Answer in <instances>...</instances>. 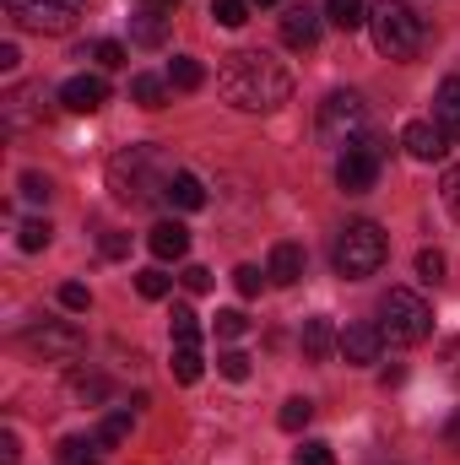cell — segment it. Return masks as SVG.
<instances>
[{
    "instance_id": "obj_1",
    "label": "cell",
    "mask_w": 460,
    "mask_h": 465,
    "mask_svg": "<svg viewBox=\"0 0 460 465\" xmlns=\"http://www.w3.org/2000/svg\"><path fill=\"white\" fill-rule=\"evenodd\" d=\"M217 93L244 114H271L293 98V71L265 49H238L217 71Z\"/></svg>"
},
{
    "instance_id": "obj_2",
    "label": "cell",
    "mask_w": 460,
    "mask_h": 465,
    "mask_svg": "<svg viewBox=\"0 0 460 465\" xmlns=\"http://www.w3.org/2000/svg\"><path fill=\"white\" fill-rule=\"evenodd\" d=\"M168 179L174 173H168V163H163L157 146H125L109 163V190H115L119 201H130V206H146V201L168 195Z\"/></svg>"
},
{
    "instance_id": "obj_3",
    "label": "cell",
    "mask_w": 460,
    "mask_h": 465,
    "mask_svg": "<svg viewBox=\"0 0 460 465\" xmlns=\"http://www.w3.org/2000/svg\"><path fill=\"white\" fill-rule=\"evenodd\" d=\"M368 27H374V49L385 60H412L423 49V38H428V22L406 0H379L368 11Z\"/></svg>"
},
{
    "instance_id": "obj_4",
    "label": "cell",
    "mask_w": 460,
    "mask_h": 465,
    "mask_svg": "<svg viewBox=\"0 0 460 465\" xmlns=\"http://www.w3.org/2000/svg\"><path fill=\"white\" fill-rule=\"evenodd\" d=\"M385 254H390V243H385V232L374 228V223H346V228L336 232L331 265H336L342 282H363V276H374V271L385 265Z\"/></svg>"
},
{
    "instance_id": "obj_5",
    "label": "cell",
    "mask_w": 460,
    "mask_h": 465,
    "mask_svg": "<svg viewBox=\"0 0 460 465\" xmlns=\"http://www.w3.org/2000/svg\"><path fill=\"white\" fill-rule=\"evenodd\" d=\"M428 331H434V309H428L417 292L390 287L385 303H379V336H385L390 347H417V341H428Z\"/></svg>"
},
{
    "instance_id": "obj_6",
    "label": "cell",
    "mask_w": 460,
    "mask_h": 465,
    "mask_svg": "<svg viewBox=\"0 0 460 465\" xmlns=\"http://www.w3.org/2000/svg\"><path fill=\"white\" fill-rule=\"evenodd\" d=\"M368 135V109H363V98L357 93H331L325 104H320V141L325 146H352V141H363Z\"/></svg>"
},
{
    "instance_id": "obj_7",
    "label": "cell",
    "mask_w": 460,
    "mask_h": 465,
    "mask_svg": "<svg viewBox=\"0 0 460 465\" xmlns=\"http://www.w3.org/2000/svg\"><path fill=\"white\" fill-rule=\"evenodd\" d=\"M379 168H385V146L374 135H363V141H352L336 157V184H342L346 195H368L379 184Z\"/></svg>"
},
{
    "instance_id": "obj_8",
    "label": "cell",
    "mask_w": 460,
    "mask_h": 465,
    "mask_svg": "<svg viewBox=\"0 0 460 465\" xmlns=\"http://www.w3.org/2000/svg\"><path fill=\"white\" fill-rule=\"evenodd\" d=\"M82 331L76 325H65V320H44V325H33V331H22V351L27 357H38V362H76L82 357Z\"/></svg>"
},
{
    "instance_id": "obj_9",
    "label": "cell",
    "mask_w": 460,
    "mask_h": 465,
    "mask_svg": "<svg viewBox=\"0 0 460 465\" xmlns=\"http://www.w3.org/2000/svg\"><path fill=\"white\" fill-rule=\"evenodd\" d=\"M0 5L27 33H65L82 16V0H0Z\"/></svg>"
},
{
    "instance_id": "obj_10",
    "label": "cell",
    "mask_w": 460,
    "mask_h": 465,
    "mask_svg": "<svg viewBox=\"0 0 460 465\" xmlns=\"http://www.w3.org/2000/svg\"><path fill=\"white\" fill-rule=\"evenodd\" d=\"M401 146H406L417 163H445V157H450V135H445V124H428V119H412V124L401 130Z\"/></svg>"
},
{
    "instance_id": "obj_11",
    "label": "cell",
    "mask_w": 460,
    "mask_h": 465,
    "mask_svg": "<svg viewBox=\"0 0 460 465\" xmlns=\"http://www.w3.org/2000/svg\"><path fill=\"white\" fill-rule=\"evenodd\" d=\"M60 104H65L71 114H98V109L109 104V82H104V76H87V71H82V76H71V82L60 87Z\"/></svg>"
},
{
    "instance_id": "obj_12",
    "label": "cell",
    "mask_w": 460,
    "mask_h": 465,
    "mask_svg": "<svg viewBox=\"0 0 460 465\" xmlns=\"http://www.w3.org/2000/svg\"><path fill=\"white\" fill-rule=\"evenodd\" d=\"M336 347H342L346 362H379V351H385V336H379V325H368V320H357V325H346L342 336H336Z\"/></svg>"
},
{
    "instance_id": "obj_13",
    "label": "cell",
    "mask_w": 460,
    "mask_h": 465,
    "mask_svg": "<svg viewBox=\"0 0 460 465\" xmlns=\"http://www.w3.org/2000/svg\"><path fill=\"white\" fill-rule=\"evenodd\" d=\"M282 44H287V49H315V44H320V16H315L309 5H287V16H282Z\"/></svg>"
},
{
    "instance_id": "obj_14",
    "label": "cell",
    "mask_w": 460,
    "mask_h": 465,
    "mask_svg": "<svg viewBox=\"0 0 460 465\" xmlns=\"http://www.w3.org/2000/svg\"><path fill=\"white\" fill-rule=\"evenodd\" d=\"M146 249H152L157 260H185L190 232H185V223H157V228L146 232Z\"/></svg>"
},
{
    "instance_id": "obj_15",
    "label": "cell",
    "mask_w": 460,
    "mask_h": 465,
    "mask_svg": "<svg viewBox=\"0 0 460 465\" xmlns=\"http://www.w3.org/2000/svg\"><path fill=\"white\" fill-rule=\"evenodd\" d=\"M265 276H271L276 287H293V282L304 276V249H298V243H276V249H271V265H265Z\"/></svg>"
},
{
    "instance_id": "obj_16",
    "label": "cell",
    "mask_w": 460,
    "mask_h": 465,
    "mask_svg": "<svg viewBox=\"0 0 460 465\" xmlns=\"http://www.w3.org/2000/svg\"><path fill=\"white\" fill-rule=\"evenodd\" d=\"M434 109H439L445 135H450V141H460V76H445V82H439V98H434Z\"/></svg>"
},
{
    "instance_id": "obj_17",
    "label": "cell",
    "mask_w": 460,
    "mask_h": 465,
    "mask_svg": "<svg viewBox=\"0 0 460 465\" xmlns=\"http://www.w3.org/2000/svg\"><path fill=\"white\" fill-rule=\"evenodd\" d=\"M336 347V331H331V320L325 314H315V320H304V357L309 362H325Z\"/></svg>"
},
{
    "instance_id": "obj_18",
    "label": "cell",
    "mask_w": 460,
    "mask_h": 465,
    "mask_svg": "<svg viewBox=\"0 0 460 465\" xmlns=\"http://www.w3.org/2000/svg\"><path fill=\"white\" fill-rule=\"evenodd\" d=\"M130 38H135L141 49H157V44L168 38V16L152 11V5H141V16H130Z\"/></svg>"
},
{
    "instance_id": "obj_19",
    "label": "cell",
    "mask_w": 460,
    "mask_h": 465,
    "mask_svg": "<svg viewBox=\"0 0 460 465\" xmlns=\"http://www.w3.org/2000/svg\"><path fill=\"white\" fill-rule=\"evenodd\" d=\"M163 201H174L179 212H201V206H206V184H201L195 173H174V179H168V195H163Z\"/></svg>"
},
{
    "instance_id": "obj_20",
    "label": "cell",
    "mask_w": 460,
    "mask_h": 465,
    "mask_svg": "<svg viewBox=\"0 0 460 465\" xmlns=\"http://www.w3.org/2000/svg\"><path fill=\"white\" fill-rule=\"evenodd\" d=\"M130 104L163 109V104H168V82H163V76H130Z\"/></svg>"
},
{
    "instance_id": "obj_21",
    "label": "cell",
    "mask_w": 460,
    "mask_h": 465,
    "mask_svg": "<svg viewBox=\"0 0 460 465\" xmlns=\"http://www.w3.org/2000/svg\"><path fill=\"white\" fill-rule=\"evenodd\" d=\"M201 82H206L201 60H190V54H174V65H168V87H179V93H195Z\"/></svg>"
},
{
    "instance_id": "obj_22",
    "label": "cell",
    "mask_w": 460,
    "mask_h": 465,
    "mask_svg": "<svg viewBox=\"0 0 460 465\" xmlns=\"http://www.w3.org/2000/svg\"><path fill=\"white\" fill-rule=\"evenodd\" d=\"M325 16H331L342 33H357V27L368 22V5H363V0H325Z\"/></svg>"
},
{
    "instance_id": "obj_23",
    "label": "cell",
    "mask_w": 460,
    "mask_h": 465,
    "mask_svg": "<svg viewBox=\"0 0 460 465\" xmlns=\"http://www.w3.org/2000/svg\"><path fill=\"white\" fill-rule=\"evenodd\" d=\"M168 331H174V341H179V347H195V341H201V314H195L190 303H179V309H174V320H168Z\"/></svg>"
},
{
    "instance_id": "obj_24",
    "label": "cell",
    "mask_w": 460,
    "mask_h": 465,
    "mask_svg": "<svg viewBox=\"0 0 460 465\" xmlns=\"http://www.w3.org/2000/svg\"><path fill=\"white\" fill-rule=\"evenodd\" d=\"M201 368H206L201 341H195V347H174V379H179V384H195V379H201Z\"/></svg>"
},
{
    "instance_id": "obj_25",
    "label": "cell",
    "mask_w": 460,
    "mask_h": 465,
    "mask_svg": "<svg viewBox=\"0 0 460 465\" xmlns=\"http://www.w3.org/2000/svg\"><path fill=\"white\" fill-rule=\"evenodd\" d=\"M76 60H98L104 71H119V65H125V44H115V38H98V44H87Z\"/></svg>"
},
{
    "instance_id": "obj_26",
    "label": "cell",
    "mask_w": 460,
    "mask_h": 465,
    "mask_svg": "<svg viewBox=\"0 0 460 465\" xmlns=\"http://www.w3.org/2000/svg\"><path fill=\"white\" fill-rule=\"evenodd\" d=\"M309 417H315V406L304 401V395H293L282 411H276V422H282V433H304L309 428Z\"/></svg>"
},
{
    "instance_id": "obj_27",
    "label": "cell",
    "mask_w": 460,
    "mask_h": 465,
    "mask_svg": "<svg viewBox=\"0 0 460 465\" xmlns=\"http://www.w3.org/2000/svg\"><path fill=\"white\" fill-rule=\"evenodd\" d=\"M130 439V411H115V417H104V428H98V450H115V444H125Z\"/></svg>"
},
{
    "instance_id": "obj_28",
    "label": "cell",
    "mask_w": 460,
    "mask_h": 465,
    "mask_svg": "<svg viewBox=\"0 0 460 465\" xmlns=\"http://www.w3.org/2000/svg\"><path fill=\"white\" fill-rule=\"evenodd\" d=\"M168 287H174V276H168V271H157V265L135 276V292H141V298H152V303H157V298H168Z\"/></svg>"
},
{
    "instance_id": "obj_29",
    "label": "cell",
    "mask_w": 460,
    "mask_h": 465,
    "mask_svg": "<svg viewBox=\"0 0 460 465\" xmlns=\"http://www.w3.org/2000/svg\"><path fill=\"white\" fill-rule=\"evenodd\" d=\"M212 16H217V27H244L249 22V0H212Z\"/></svg>"
},
{
    "instance_id": "obj_30",
    "label": "cell",
    "mask_w": 460,
    "mask_h": 465,
    "mask_svg": "<svg viewBox=\"0 0 460 465\" xmlns=\"http://www.w3.org/2000/svg\"><path fill=\"white\" fill-rule=\"evenodd\" d=\"M244 331H249V314L244 309H217V336L223 341H238Z\"/></svg>"
},
{
    "instance_id": "obj_31",
    "label": "cell",
    "mask_w": 460,
    "mask_h": 465,
    "mask_svg": "<svg viewBox=\"0 0 460 465\" xmlns=\"http://www.w3.org/2000/svg\"><path fill=\"white\" fill-rule=\"evenodd\" d=\"M217 373L233 379V384H244V379H249V357H244V351H223V357H217Z\"/></svg>"
},
{
    "instance_id": "obj_32",
    "label": "cell",
    "mask_w": 460,
    "mask_h": 465,
    "mask_svg": "<svg viewBox=\"0 0 460 465\" xmlns=\"http://www.w3.org/2000/svg\"><path fill=\"white\" fill-rule=\"evenodd\" d=\"M16 243H22V249H44V243H49V223H38V217H27V223L16 228Z\"/></svg>"
},
{
    "instance_id": "obj_33",
    "label": "cell",
    "mask_w": 460,
    "mask_h": 465,
    "mask_svg": "<svg viewBox=\"0 0 460 465\" xmlns=\"http://www.w3.org/2000/svg\"><path fill=\"white\" fill-rule=\"evenodd\" d=\"M439 195H445V206H450V217L460 223V163L445 173V184H439Z\"/></svg>"
},
{
    "instance_id": "obj_34",
    "label": "cell",
    "mask_w": 460,
    "mask_h": 465,
    "mask_svg": "<svg viewBox=\"0 0 460 465\" xmlns=\"http://www.w3.org/2000/svg\"><path fill=\"white\" fill-rule=\"evenodd\" d=\"M417 276H423V282H439V276H445V254H439V249H423V254H417Z\"/></svg>"
},
{
    "instance_id": "obj_35",
    "label": "cell",
    "mask_w": 460,
    "mask_h": 465,
    "mask_svg": "<svg viewBox=\"0 0 460 465\" xmlns=\"http://www.w3.org/2000/svg\"><path fill=\"white\" fill-rule=\"evenodd\" d=\"M60 303H65V309H71V314H82V309H87V303H93V292H87V287H82V282H65V287H60Z\"/></svg>"
},
{
    "instance_id": "obj_36",
    "label": "cell",
    "mask_w": 460,
    "mask_h": 465,
    "mask_svg": "<svg viewBox=\"0 0 460 465\" xmlns=\"http://www.w3.org/2000/svg\"><path fill=\"white\" fill-rule=\"evenodd\" d=\"M293 465H336V455H331V444H304L293 455Z\"/></svg>"
},
{
    "instance_id": "obj_37",
    "label": "cell",
    "mask_w": 460,
    "mask_h": 465,
    "mask_svg": "<svg viewBox=\"0 0 460 465\" xmlns=\"http://www.w3.org/2000/svg\"><path fill=\"white\" fill-rule=\"evenodd\" d=\"M22 201H33V206L49 201V179L44 173H22Z\"/></svg>"
},
{
    "instance_id": "obj_38",
    "label": "cell",
    "mask_w": 460,
    "mask_h": 465,
    "mask_svg": "<svg viewBox=\"0 0 460 465\" xmlns=\"http://www.w3.org/2000/svg\"><path fill=\"white\" fill-rule=\"evenodd\" d=\"M233 287H238L244 298H255V292H260V271H255V265H238V271H233Z\"/></svg>"
},
{
    "instance_id": "obj_39",
    "label": "cell",
    "mask_w": 460,
    "mask_h": 465,
    "mask_svg": "<svg viewBox=\"0 0 460 465\" xmlns=\"http://www.w3.org/2000/svg\"><path fill=\"white\" fill-rule=\"evenodd\" d=\"M185 287H190V292H212V271H206V265H190V271H185Z\"/></svg>"
},
{
    "instance_id": "obj_40",
    "label": "cell",
    "mask_w": 460,
    "mask_h": 465,
    "mask_svg": "<svg viewBox=\"0 0 460 465\" xmlns=\"http://www.w3.org/2000/svg\"><path fill=\"white\" fill-rule=\"evenodd\" d=\"M104 254H109V260H125V254H130V238H125V232H104Z\"/></svg>"
},
{
    "instance_id": "obj_41",
    "label": "cell",
    "mask_w": 460,
    "mask_h": 465,
    "mask_svg": "<svg viewBox=\"0 0 460 465\" xmlns=\"http://www.w3.org/2000/svg\"><path fill=\"white\" fill-rule=\"evenodd\" d=\"M76 395H82V401H104L109 384H104V379H76Z\"/></svg>"
},
{
    "instance_id": "obj_42",
    "label": "cell",
    "mask_w": 460,
    "mask_h": 465,
    "mask_svg": "<svg viewBox=\"0 0 460 465\" xmlns=\"http://www.w3.org/2000/svg\"><path fill=\"white\" fill-rule=\"evenodd\" d=\"M445 373H450V384L460 390V336L450 341V347H445Z\"/></svg>"
},
{
    "instance_id": "obj_43",
    "label": "cell",
    "mask_w": 460,
    "mask_h": 465,
    "mask_svg": "<svg viewBox=\"0 0 460 465\" xmlns=\"http://www.w3.org/2000/svg\"><path fill=\"white\" fill-rule=\"evenodd\" d=\"M22 65V54H16V44H0V71H16Z\"/></svg>"
},
{
    "instance_id": "obj_44",
    "label": "cell",
    "mask_w": 460,
    "mask_h": 465,
    "mask_svg": "<svg viewBox=\"0 0 460 465\" xmlns=\"http://www.w3.org/2000/svg\"><path fill=\"white\" fill-rule=\"evenodd\" d=\"M445 444H450V450H460V411L445 422Z\"/></svg>"
},
{
    "instance_id": "obj_45",
    "label": "cell",
    "mask_w": 460,
    "mask_h": 465,
    "mask_svg": "<svg viewBox=\"0 0 460 465\" xmlns=\"http://www.w3.org/2000/svg\"><path fill=\"white\" fill-rule=\"evenodd\" d=\"M0 450H5V465H16V433H0Z\"/></svg>"
},
{
    "instance_id": "obj_46",
    "label": "cell",
    "mask_w": 460,
    "mask_h": 465,
    "mask_svg": "<svg viewBox=\"0 0 460 465\" xmlns=\"http://www.w3.org/2000/svg\"><path fill=\"white\" fill-rule=\"evenodd\" d=\"M141 5H152V11H174L179 0H141Z\"/></svg>"
},
{
    "instance_id": "obj_47",
    "label": "cell",
    "mask_w": 460,
    "mask_h": 465,
    "mask_svg": "<svg viewBox=\"0 0 460 465\" xmlns=\"http://www.w3.org/2000/svg\"><path fill=\"white\" fill-rule=\"evenodd\" d=\"M255 5H276V0H255Z\"/></svg>"
}]
</instances>
